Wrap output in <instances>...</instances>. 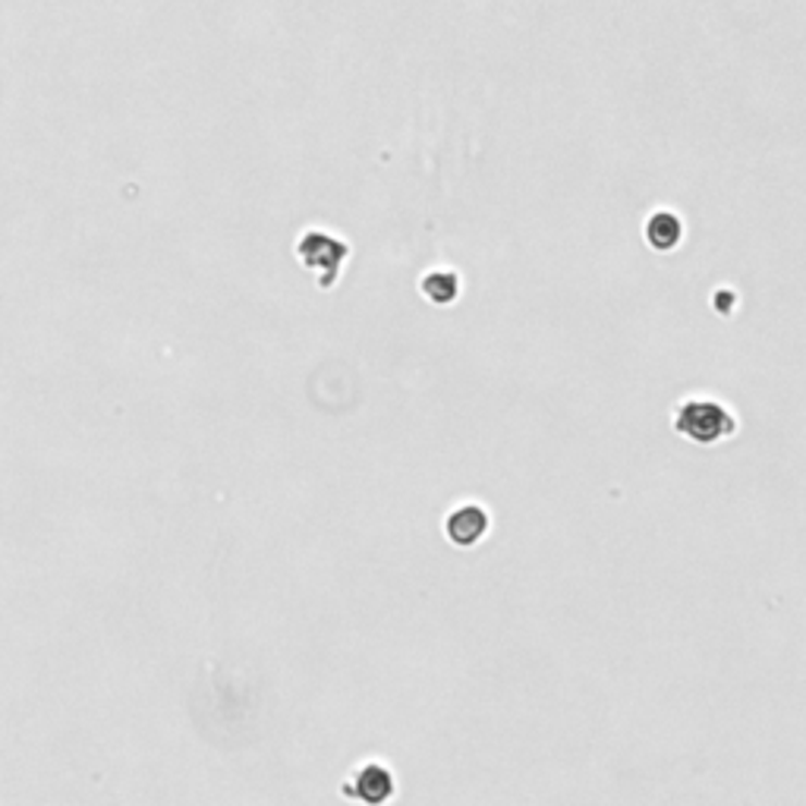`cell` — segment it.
Returning a JSON list of instances; mask_svg holds the SVG:
<instances>
[{"label": "cell", "instance_id": "cell-1", "mask_svg": "<svg viewBox=\"0 0 806 806\" xmlns=\"http://www.w3.org/2000/svg\"><path fill=\"white\" fill-rule=\"evenodd\" d=\"M674 429L693 444L709 448L737 432V419L719 401H684L674 416Z\"/></svg>", "mask_w": 806, "mask_h": 806}, {"label": "cell", "instance_id": "cell-3", "mask_svg": "<svg viewBox=\"0 0 806 806\" xmlns=\"http://www.w3.org/2000/svg\"><path fill=\"white\" fill-rule=\"evenodd\" d=\"M300 256L303 261L309 265V268H321L325 271V284H331L334 278H338V268H341V261L346 259V246L344 243H338L334 236H328V233H309L303 243H300Z\"/></svg>", "mask_w": 806, "mask_h": 806}, {"label": "cell", "instance_id": "cell-2", "mask_svg": "<svg viewBox=\"0 0 806 806\" xmlns=\"http://www.w3.org/2000/svg\"><path fill=\"white\" fill-rule=\"evenodd\" d=\"M491 526V514L483 504H461L444 520V533L457 548H473Z\"/></svg>", "mask_w": 806, "mask_h": 806}, {"label": "cell", "instance_id": "cell-5", "mask_svg": "<svg viewBox=\"0 0 806 806\" xmlns=\"http://www.w3.org/2000/svg\"><path fill=\"white\" fill-rule=\"evenodd\" d=\"M423 293L432 300L435 306H451L461 296V278H457V271H429L423 278Z\"/></svg>", "mask_w": 806, "mask_h": 806}, {"label": "cell", "instance_id": "cell-4", "mask_svg": "<svg viewBox=\"0 0 806 806\" xmlns=\"http://www.w3.org/2000/svg\"><path fill=\"white\" fill-rule=\"evenodd\" d=\"M643 233H646V243H649L656 253H671V249L681 243L684 228H681V218H677V215H671V211H656V215L646 221Z\"/></svg>", "mask_w": 806, "mask_h": 806}]
</instances>
